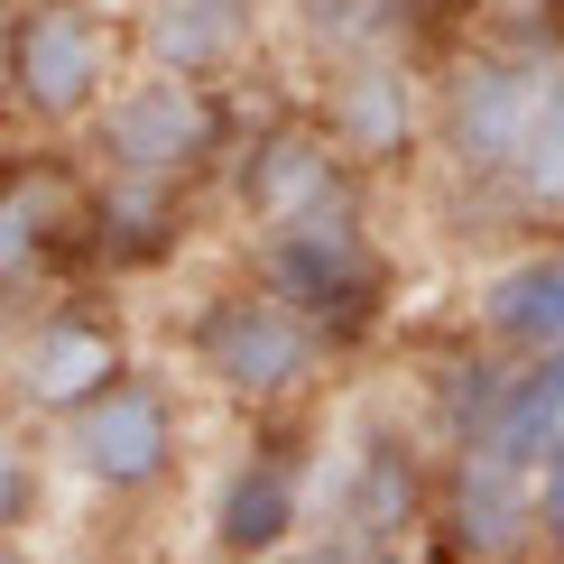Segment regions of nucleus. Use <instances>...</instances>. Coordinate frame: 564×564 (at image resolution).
<instances>
[{"label": "nucleus", "mask_w": 564, "mask_h": 564, "mask_svg": "<svg viewBox=\"0 0 564 564\" xmlns=\"http://www.w3.org/2000/svg\"><path fill=\"white\" fill-rule=\"evenodd\" d=\"M93 176H139V185H214L241 149V121H231V93L204 75H167V65H139L102 93V111L75 130Z\"/></svg>", "instance_id": "obj_3"}, {"label": "nucleus", "mask_w": 564, "mask_h": 564, "mask_svg": "<svg viewBox=\"0 0 564 564\" xmlns=\"http://www.w3.org/2000/svg\"><path fill=\"white\" fill-rule=\"evenodd\" d=\"M0 158H10V149H0Z\"/></svg>", "instance_id": "obj_21"}, {"label": "nucleus", "mask_w": 564, "mask_h": 564, "mask_svg": "<svg viewBox=\"0 0 564 564\" xmlns=\"http://www.w3.org/2000/svg\"><path fill=\"white\" fill-rule=\"evenodd\" d=\"M536 528H546V546H564V426L536 454Z\"/></svg>", "instance_id": "obj_19"}, {"label": "nucleus", "mask_w": 564, "mask_h": 564, "mask_svg": "<svg viewBox=\"0 0 564 564\" xmlns=\"http://www.w3.org/2000/svg\"><path fill=\"white\" fill-rule=\"evenodd\" d=\"M223 195L250 231H269V223H305V214H334V204H361V167L343 158V139L315 111L305 121L288 111V121L241 130V149L223 167Z\"/></svg>", "instance_id": "obj_10"}, {"label": "nucleus", "mask_w": 564, "mask_h": 564, "mask_svg": "<svg viewBox=\"0 0 564 564\" xmlns=\"http://www.w3.org/2000/svg\"><path fill=\"white\" fill-rule=\"evenodd\" d=\"M37 519H46V463L37 444L0 435V536H29Z\"/></svg>", "instance_id": "obj_18"}, {"label": "nucleus", "mask_w": 564, "mask_h": 564, "mask_svg": "<svg viewBox=\"0 0 564 564\" xmlns=\"http://www.w3.org/2000/svg\"><path fill=\"white\" fill-rule=\"evenodd\" d=\"M241 269L269 278L288 305H305L343 351H361L380 334V315H389V250H380V231H370V204H334V214L250 231Z\"/></svg>", "instance_id": "obj_5"}, {"label": "nucleus", "mask_w": 564, "mask_h": 564, "mask_svg": "<svg viewBox=\"0 0 564 564\" xmlns=\"http://www.w3.org/2000/svg\"><path fill=\"white\" fill-rule=\"evenodd\" d=\"M473 334L500 343V351H555V343H564V241L519 250L509 269L481 278V296H473Z\"/></svg>", "instance_id": "obj_16"}, {"label": "nucleus", "mask_w": 564, "mask_h": 564, "mask_svg": "<svg viewBox=\"0 0 564 564\" xmlns=\"http://www.w3.org/2000/svg\"><path fill=\"white\" fill-rule=\"evenodd\" d=\"M185 241V185H139V176H93L84 204V269H167Z\"/></svg>", "instance_id": "obj_15"}, {"label": "nucleus", "mask_w": 564, "mask_h": 564, "mask_svg": "<svg viewBox=\"0 0 564 564\" xmlns=\"http://www.w3.org/2000/svg\"><path fill=\"white\" fill-rule=\"evenodd\" d=\"M435 546L454 555H528L546 546V528H536V473L509 454H481V444H454L435 473Z\"/></svg>", "instance_id": "obj_13"}, {"label": "nucleus", "mask_w": 564, "mask_h": 564, "mask_svg": "<svg viewBox=\"0 0 564 564\" xmlns=\"http://www.w3.org/2000/svg\"><path fill=\"white\" fill-rule=\"evenodd\" d=\"M500 204L519 223L564 231V56L546 65V93H536V111H528V139H519V158H509Z\"/></svg>", "instance_id": "obj_17"}, {"label": "nucleus", "mask_w": 564, "mask_h": 564, "mask_svg": "<svg viewBox=\"0 0 564 564\" xmlns=\"http://www.w3.org/2000/svg\"><path fill=\"white\" fill-rule=\"evenodd\" d=\"M10 555H19V536H0V564H10Z\"/></svg>", "instance_id": "obj_20"}, {"label": "nucleus", "mask_w": 564, "mask_h": 564, "mask_svg": "<svg viewBox=\"0 0 564 564\" xmlns=\"http://www.w3.org/2000/svg\"><path fill=\"white\" fill-rule=\"evenodd\" d=\"M46 435H56V463L111 509H158L185 481V398L149 361H130L121 380H102Z\"/></svg>", "instance_id": "obj_4"}, {"label": "nucleus", "mask_w": 564, "mask_h": 564, "mask_svg": "<svg viewBox=\"0 0 564 564\" xmlns=\"http://www.w3.org/2000/svg\"><path fill=\"white\" fill-rule=\"evenodd\" d=\"M435 473L408 426H361L324 481V536L315 555H398L408 536L435 528Z\"/></svg>", "instance_id": "obj_8"}, {"label": "nucleus", "mask_w": 564, "mask_h": 564, "mask_svg": "<svg viewBox=\"0 0 564 564\" xmlns=\"http://www.w3.org/2000/svg\"><path fill=\"white\" fill-rule=\"evenodd\" d=\"M84 204L93 167H65L56 149L0 158V324L37 305L65 269H84Z\"/></svg>", "instance_id": "obj_9"}, {"label": "nucleus", "mask_w": 564, "mask_h": 564, "mask_svg": "<svg viewBox=\"0 0 564 564\" xmlns=\"http://www.w3.org/2000/svg\"><path fill=\"white\" fill-rule=\"evenodd\" d=\"M305 519H315V463H305V435L288 416H269V435H250L223 463L214 509H204V546L214 555H288V546H305Z\"/></svg>", "instance_id": "obj_11"}, {"label": "nucleus", "mask_w": 564, "mask_h": 564, "mask_svg": "<svg viewBox=\"0 0 564 564\" xmlns=\"http://www.w3.org/2000/svg\"><path fill=\"white\" fill-rule=\"evenodd\" d=\"M546 65L555 56H519V46H473L435 75V139L426 149L444 158V176L473 185V195H500L509 185V158L528 139V111L546 93Z\"/></svg>", "instance_id": "obj_7"}, {"label": "nucleus", "mask_w": 564, "mask_h": 564, "mask_svg": "<svg viewBox=\"0 0 564 564\" xmlns=\"http://www.w3.org/2000/svg\"><path fill=\"white\" fill-rule=\"evenodd\" d=\"M121 370H130L121 315L75 296V288H46L37 305H19L10 343H0V389H10V408L37 416V426H56L65 408H84V398L102 380H121Z\"/></svg>", "instance_id": "obj_6"}, {"label": "nucleus", "mask_w": 564, "mask_h": 564, "mask_svg": "<svg viewBox=\"0 0 564 564\" xmlns=\"http://www.w3.org/2000/svg\"><path fill=\"white\" fill-rule=\"evenodd\" d=\"M176 351H185V370H195L223 408H241V416H296L305 398L334 380V361H343V343L324 334L305 305H288L269 278H250V269L231 278V288L185 305L176 315Z\"/></svg>", "instance_id": "obj_1"}, {"label": "nucleus", "mask_w": 564, "mask_h": 564, "mask_svg": "<svg viewBox=\"0 0 564 564\" xmlns=\"http://www.w3.org/2000/svg\"><path fill=\"white\" fill-rule=\"evenodd\" d=\"M130 56L139 46L111 0H19L0 10V111L37 139H75Z\"/></svg>", "instance_id": "obj_2"}, {"label": "nucleus", "mask_w": 564, "mask_h": 564, "mask_svg": "<svg viewBox=\"0 0 564 564\" xmlns=\"http://www.w3.org/2000/svg\"><path fill=\"white\" fill-rule=\"evenodd\" d=\"M130 46H139V65L231 84L250 65V46H260V0H139Z\"/></svg>", "instance_id": "obj_14"}, {"label": "nucleus", "mask_w": 564, "mask_h": 564, "mask_svg": "<svg viewBox=\"0 0 564 564\" xmlns=\"http://www.w3.org/2000/svg\"><path fill=\"white\" fill-rule=\"evenodd\" d=\"M315 121L343 139V158H351L361 176H389V167H408V158L435 139V84L416 75L408 46L343 56V65H324V102H315Z\"/></svg>", "instance_id": "obj_12"}]
</instances>
